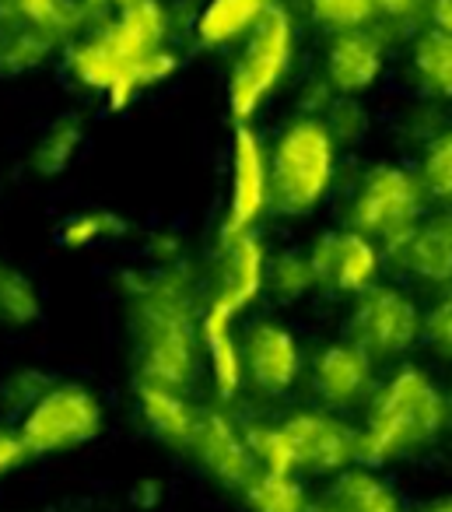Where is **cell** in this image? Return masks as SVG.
<instances>
[{"label": "cell", "mask_w": 452, "mask_h": 512, "mask_svg": "<svg viewBox=\"0 0 452 512\" xmlns=\"http://www.w3.org/2000/svg\"><path fill=\"white\" fill-rule=\"evenodd\" d=\"M130 327L137 341V372L144 383L186 390L197 376L200 358V302L197 274L186 260L155 264L123 278Z\"/></svg>", "instance_id": "cell-1"}, {"label": "cell", "mask_w": 452, "mask_h": 512, "mask_svg": "<svg viewBox=\"0 0 452 512\" xmlns=\"http://www.w3.org/2000/svg\"><path fill=\"white\" fill-rule=\"evenodd\" d=\"M449 425V400L421 365H400L379 390L368 397L365 425L358 428V463H386L431 446Z\"/></svg>", "instance_id": "cell-2"}, {"label": "cell", "mask_w": 452, "mask_h": 512, "mask_svg": "<svg viewBox=\"0 0 452 512\" xmlns=\"http://www.w3.org/2000/svg\"><path fill=\"white\" fill-rule=\"evenodd\" d=\"M337 183V141L323 116H298L270 148L274 211L284 218L312 214Z\"/></svg>", "instance_id": "cell-3"}, {"label": "cell", "mask_w": 452, "mask_h": 512, "mask_svg": "<svg viewBox=\"0 0 452 512\" xmlns=\"http://www.w3.org/2000/svg\"><path fill=\"white\" fill-rule=\"evenodd\" d=\"M424 204H428V190L417 172L379 162L361 176L347 221L361 235H368L382 249V256H396L424 221Z\"/></svg>", "instance_id": "cell-4"}, {"label": "cell", "mask_w": 452, "mask_h": 512, "mask_svg": "<svg viewBox=\"0 0 452 512\" xmlns=\"http://www.w3.org/2000/svg\"><path fill=\"white\" fill-rule=\"evenodd\" d=\"M295 64V22L284 4H274L246 36L239 60L228 74V109L235 123H249L263 102L281 88Z\"/></svg>", "instance_id": "cell-5"}, {"label": "cell", "mask_w": 452, "mask_h": 512, "mask_svg": "<svg viewBox=\"0 0 452 512\" xmlns=\"http://www.w3.org/2000/svg\"><path fill=\"white\" fill-rule=\"evenodd\" d=\"M102 404L81 383H53L29 411L18 418L25 446L32 456H53L88 446L102 435Z\"/></svg>", "instance_id": "cell-6"}, {"label": "cell", "mask_w": 452, "mask_h": 512, "mask_svg": "<svg viewBox=\"0 0 452 512\" xmlns=\"http://www.w3.org/2000/svg\"><path fill=\"white\" fill-rule=\"evenodd\" d=\"M351 320H347V341L365 348L372 358L407 355L421 341V309L407 292L389 285H372L354 295Z\"/></svg>", "instance_id": "cell-7"}, {"label": "cell", "mask_w": 452, "mask_h": 512, "mask_svg": "<svg viewBox=\"0 0 452 512\" xmlns=\"http://www.w3.org/2000/svg\"><path fill=\"white\" fill-rule=\"evenodd\" d=\"M274 211V186H270V148L253 123H235L232 134V172H228V204L221 218V235L256 232Z\"/></svg>", "instance_id": "cell-8"}, {"label": "cell", "mask_w": 452, "mask_h": 512, "mask_svg": "<svg viewBox=\"0 0 452 512\" xmlns=\"http://www.w3.org/2000/svg\"><path fill=\"white\" fill-rule=\"evenodd\" d=\"M295 474H340L358 463V428L330 411H295L281 421Z\"/></svg>", "instance_id": "cell-9"}, {"label": "cell", "mask_w": 452, "mask_h": 512, "mask_svg": "<svg viewBox=\"0 0 452 512\" xmlns=\"http://www.w3.org/2000/svg\"><path fill=\"white\" fill-rule=\"evenodd\" d=\"M309 264L316 274V288L330 295H361L375 285L382 267V249L358 228H330L309 249Z\"/></svg>", "instance_id": "cell-10"}, {"label": "cell", "mask_w": 452, "mask_h": 512, "mask_svg": "<svg viewBox=\"0 0 452 512\" xmlns=\"http://www.w3.org/2000/svg\"><path fill=\"white\" fill-rule=\"evenodd\" d=\"M267 260L270 253L256 232L221 235L218 260H214V278H211V299L207 302L239 320L267 292Z\"/></svg>", "instance_id": "cell-11"}, {"label": "cell", "mask_w": 452, "mask_h": 512, "mask_svg": "<svg viewBox=\"0 0 452 512\" xmlns=\"http://www.w3.org/2000/svg\"><path fill=\"white\" fill-rule=\"evenodd\" d=\"M242 358H246V383H253L267 397H281L302 379L305 351L295 330L277 320H256L242 337Z\"/></svg>", "instance_id": "cell-12"}, {"label": "cell", "mask_w": 452, "mask_h": 512, "mask_svg": "<svg viewBox=\"0 0 452 512\" xmlns=\"http://www.w3.org/2000/svg\"><path fill=\"white\" fill-rule=\"evenodd\" d=\"M190 453L197 456L204 474H211V481H218L221 488H228V491H239V495H242V488L253 481L256 470H260L246 446L242 425L228 411H221V407L200 411Z\"/></svg>", "instance_id": "cell-13"}, {"label": "cell", "mask_w": 452, "mask_h": 512, "mask_svg": "<svg viewBox=\"0 0 452 512\" xmlns=\"http://www.w3.org/2000/svg\"><path fill=\"white\" fill-rule=\"evenodd\" d=\"M309 383L312 393L323 400L330 411H347L372 397L375 383V358L354 341H333L312 355L309 362Z\"/></svg>", "instance_id": "cell-14"}, {"label": "cell", "mask_w": 452, "mask_h": 512, "mask_svg": "<svg viewBox=\"0 0 452 512\" xmlns=\"http://www.w3.org/2000/svg\"><path fill=\"white\" fill-rule=\"evenodd\" d=\"M95 36L102 39L106 53L116 64V78L148 53L162 50L169 36V15H165L162 0H134L127 8L116 11L113 22L102 25ZM113 88V85H109Z\"/></svg>", "instance_id": "cell-15"}, {"label": "cell", "mask_w": 452, "mask_h": 512, "mask_svg": "<svg viewBox=\"0 0 452 512\" xmlns=\"http://www.w3.org/2000/svg\"><path fill=\"white\" fill-rule=\"evenodd\" d=\"M386 71V46L382 36L368 29H344L333 32L326 46L323 81L337 95H361L375 85Z\"/></svg>", "instance_id": "cell-16"}, {"label": "cell", "mask_w": 452, "mask_h": 512, "mask_svg": "<svg viewBox=\"0 0 452 512\" xmlns=\"http://www.w3.org/2000/svg\"><path fill=\"white\" fill-rule=\"evenodd\" d=\"M200 355L211 369V386L221 404L235 400L246 386V358H242V337L235 334V316L204 302L197 320Z\"/></svg>", "instance_id": "cell-17"}, {"label": "cell", "mask_w": 452, "mask_h": 512, "mask_svg": "<svg viewBox=\"0 0 452 512\" xmlns=\"http://www.w3.org/2000/svg\"><path fill=\"white\" fill-rule=\"evenodd\" d=\"M137 411H141V421L151 432V439H158L169 449H190L200 411L186 400V390L137 379Z\"/></svg>", "instance_id": "cell-18"}, {"label": "cell", "mask_w": 452, "mask_h": 512, "mask_svg": "<svg viewBox=\"0 0 452 512\" xmlns=\"http://www.w3.org/2000/svg\"><path fill=\"white\" fill-rule=\"evenodd\" d=\"M403 271L428 285H449L452 281V211L431 214L414 228L407 246L396 253Z\"/></svg>", "instance_id": "cell-19"}, {"label": "cell", "mask_w": 452, "mask_h": 512, "mask_svg": "<svg viewBox=\"0 0 452 512\" xmlns=\"http://www.w3.org/2000/svg\"><path fill=\"white\" fill-rule=\"evenodd\" d=\"M319 502L330 512H403L396 491L372 467H361V463H351L340 474H333V484Z\"/></svg>", "instance_id": "cell-20"}, {"label": "cell", "mask_w": 452, "mask_h": 512, "mask_svg": "<svg viewBox=\"0 0 452 512\" xmlns=\"http://www.w3.org/2000/svg\"><path fill=\"white\" fill-rule=\"evenodd\" d=\"M274 4L277 0H207L197 22H193L197 43L207 46V50H218V46H228L235 39H246Z\"/></svg>", "instance_id": "cell-21"}, {"label": "cell", "mask_w": 452, "mask_h": 512, "mask_svg": "<svg viewBox=\"0 0 452 512\" xmlns=\"http://www.w3.org/2000/svg\"><path fill=\"white\" fill-rule=\"evenodd\" d=\"M81 144H85V123H81V116L60 113L57 120L39 134V141L32 144L29 169L36 172L39 179L64 176V172L74 165V158H78Z\"/></svg>", "instance_id": "cell-22"}, {"label": "cell", "mask_w": 452, "mask_h": 512, "mask_svg": "<svg viewBox=\"0 0 452 512\" xmlns=\"http://www.w3.org/2000/svg\"><path fill=\"white\" fill-rule=\"evenodd\" d=\"M410 60H414V78L421 92L452 102V36L428 25L424 32H417Z\"/></svg>", "instance_id": "cell-23"}, {"label": "cell", "mask_w": 452, "mask_h": 512, "mask_svg": "<svg viewBox=\"0 0 452 512\" xmlns=\"http://www.w3.org/2000/svg\"><path fill=\"white\" fill-rule=\"evenodd\" d=\"M57 50V39L39 25H15L0 32V78H22L46 64Z\"/></svg>", "instance_id": "cell-24"}, {"label": "cell", "mask_w": 452, "mask_h": 512, "mask_svg": "<svg viewBox=\"0 0 452 512\" xmlns=\"http://www.w3.org/2000/svg\"><path fill=\"white\" fill-rule=\"evenodd\" d=\"M242 502L249 512H309L312 498L298 474H274L256 470L253 481L242 488Z\"/></svg>", "instance_id": "cell-25"}, {"label": "cell", "mask_w": 452, "mask_h": 512, "mask_svg": "<svg viewBox=\"0 0 452 512\" xmlns=\"http://www.w3.org/2000/svg\"><path fill=\"white\" fill-rule=\"evenodd\" d=\"M176 71H179V57L169 50V46L148 53V57L137 60L134 67H127V71H123L120 78L113 81V88L106 92L109 109H113V113H123V109H127L130 102H134L137 95L144 92V88L162 85V81H169Z\"/></svg>", "instance_id": "cell-26"}, {"label": "cell", "mask_w": 452, "mask_h": 512, "mask_svg": "<svg viewBox=\"0 0 452 512\" xmlns=\"http://www.w3.org/2000/svg\"><path fill=\"white\" fill-rule=\"evenodd\" d=\"M127 232H130V221L123 214H116L113 207H88V211H78L60 221L57 242L67 249H88L109 239H123Z\"/></svg>", "instance_id": "cell-27"}, {"label": "cell", "mask_w": 452, "mask_h": 512, "mask_svg": "<svg viewBox=\"0 0 452 512\" xmlns=\"http://www.w3.org/2000/svg\"><path fill=\"white\" fill-rule=\"evenodd\" d=\"M267 292L277 302L291 306L316 292V274H312L309 253L305 249H281L267 260Z\"/></svg>", "instance_id": "cell-28"}, {"label": "cell", "mask_w": 452, "mask_h": 512, "mask_svg": "<svg viewBox=\"0 0 452 512\" xmlns=\"http://www.w3.org/2000/svg\"><path fill=\"white\" fill-rule=\"evenodd\" d=\"M39 313H43V299H39V288L32 285L29 274L0 264V323L29 327L39 320Z\"/></svg>", "instance_id": "cell-29"}, {"label": "cell", "mask_w": 452, "mask_h": 512, "mask_svg": "<svg viewBox=\"0 0 452 512\" xmlns=\"http://www.w3.org/2000/svg\"><path fill=\"white\" fill-rule=\"evenodd\" d=\"M242 435H246V446L253 453L256 467L260 470H274V474H295L291 467V453L288 442H284L281 421H263V418H249L242 421Z\"/></svg>", "instance_id": "cell-30"}, {"label": "cell", "mask_w": 452, "mask_h": 512, "mask_svg": "<svg viewBox=\"0 0 452 512\" xmlns=\"http://www.w3.org/2000/svg\"><path fill=\"white\" fill-rule=\"evenodd\" d=\"M53 383L57 379L46 369H39V365H22V369L8 372V376L0 379V411L8 414V418H22Z\"/></svg>", "instance_id": "cell-31"}, {"label": "cell", "mask_w": 452, "mask_h": 512, "mask_svg": "<svg viewBox=\"0 0 452 512\" xmlns=\"http://www.w3.org/2000/svg\"><path fill=\"white\" fill-rule=\"evenodd\" d=\"M421 183L428 197L452 204V127H442L421 151Z\"/></svg>", "instance_id": "cell-32"}, {"label": "cell", "mask_w": 452, "mask_h": 512, "mask_svg": "<svg viewBox=\"0 0 452 512\" xmlns=\"http://www.w3.org/2000/svg\"><path fill=\"white\" fill-rule=\"evenodd\" d=\"M323 123L340 144H358L368 134V113L358 102V95H333L330 106L323 109Z\"/></svg>", "instance_id": "cell-33"}, {"label": "cell", "mask_w": 452, "mask_h": 512, "mask_svg": "<svg viewBox=\"0 0 452 512\" xmlns=\"http://www.w3.org/2000/svg\"><path fill=\"white\" fill-rule=\"evenodd\" d=\"M312 22L326 25L333 32L344 29H365L375 18L372 0H305Z\"/></svg>", "instance_id": "cell-34"}, {"label": "cell", "mask_w": 452, "mask_h": 512, "mask_svg": "<svg viewBox=\"0 0 452 512\" xmlns=\"http://www.w3.org/2000/svg\"><path fill=\"white\" fill-rule=\"evenodd\" d=\"M421 337L452 362V292H445L428 313L421 316Z\"/></svg>", "instance_id": "cell-35"}, {"label": "cell", "mask_w": 452, "mask_h": 512, "mask_svg": "<svg viewBox=\"0 0 452 512\" xmlns=\"http://www.w3.org/2000/svg\"><path fill=\"white\" fill-rule=\"evenodd\" d=\"M32 460L29 446H25L22 432L11 425H0V477L15 474L18 467H25V463Z\"/></svg>", "instance_id": "cell-36"}, {"label": "cell", "mask_w": 452, "mask_h": 512, "mask_svg": "<svg viewBox=\"0 0 452 512\" xmlns=\"http://www.w3.org/2000/svg\"><path fill=\"white\" fill-rule=\"evenodd\" d=\"M372 8L389 25H407V29L424 18V0H372Z\"/></svg>", "instance_id": "cell-37"}, {"label": "cell", "mask_w": 452, "mask_h": 512, "mask_svg": "<svg viewBox=\"0 0 452 512\" xmlns=\"http://www.w3.org/2000/svg\"><path fill=\"white\" fill-rule=\"evenodd\" d=\"M165 502V484L162 477H141V481L130 488V505L141 512H155Z\"/></svg>", "instance_id": "cell-38"}, {"label": "cell", "mask_w": 452, "mask_h": 512, "mask_svg": "<svg viewBox=\"0 0 452 512\" xmlns=\"http://www.w3.org/2000/svg\"><path fill=\"white\" fill-rule=\"evenodd\" d=\"M148 253L155 264H179L183 260V239L176 232H155L148 239Z\"/></svg>", "instance_id": "cell-39"}, {"label": "cell", "mask_w": 452, "mask_h": 512, "mask_svg": "<svg viewBox=\"0 0 452 512\" xmlns=\"http://www.w3.org/2000/svg\"><path fill=\"white\" fill-rule=\"evenodd\" d=\"M15 4H18V11H22V22L39 25V29H50L64 0H15Z\"/></svg>", "instance_id": "cell-40"}, {"label": "cell", "mask_w": 452, "mask_h": 512, "mask_svg": "<svg viewBox=\"0 0 452 512\" xmlns=\"http://www.w3.org/2000/svg\"><path fill=\"white\" fill-rule=\"evenodd\" d=\"M424 18L431 22V29L452 36V0H424Z\"/></svg>", "instance_id": "cell-41"}, {"label": "cell", "mask_w": 452, "mask_h": 512, "mask_svg": "<svg viewBox=\"0 0 452 512\" xmlns=\"http://www.w3.org/2000/svg\"><path fill=\"white\" fill-rule=\"evenodd\" d=\"M414 512H452V495H442V498H431V502L417 505Z\"/></svg>", "instance_id": "cell-42"}, {"label": "cell", "mask_w": 452, "mask_h": 512, "mask_svg": "<svg viewBox=\"0 0 452 512\" xmlns=\"http://www.w3.org/2000/svg\"><path fill=\"white\" fill-rule=\"evenodd\" d=\"M127 4H134V0H109V8H116V11L127 8Z\"/></svg>", "instance_id": "cell-43"}, {"label": "cell", "mask_w": 452, "mask_h": 512, "mask_svg": "<svg viewBox=\"0 0 452 512\" xmlns=\"http://www.w3.org/2000/svg\"><path fill=\"white\" fill-rule=\"evenodd\" d=\"M309 512H330V509H326L323 502H312V509H309Z\"/></svg>", "instance_id": "cell-44"}, {"label": "cell", "mask_w": 452, "mask_h": 512, "mask_svg": "<svg viewBox=\"0 0 452 512\" xmlns=\"http://www.w3.org/2000/svg\"><path fill=\"white\" fill-rule=\"evenodd\" d=\"M445 400H449V421H452V393H449V397H445Z\"/></svg>", "instance_id": "cell-45"}]
</instances>
